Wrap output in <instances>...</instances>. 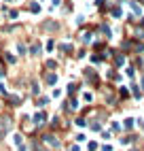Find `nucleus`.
Segmentation results:
<instances>
[{"label":"nucleus","mask_w":144,"mask_h":151,"mask_svg":"<svg viewBox=\"0 0 144 151\" xmlns=\"http://www.w3.org/2000/svg\"><path fill=\"white\" fill-rule=\"evenodd\" d=\"M123 126H125L127 130H131V126H133V119H125V124H123Z\"/></svg>","instance_id":"b1692460"},{"label":"nucleus","mask_w":144,"mask_h":151,"mask_svg":"<svg viewBox=\"0 0 144 151\" xmlns=\"http://www.w3.org/2000/svg\"><path fill=\"white\" fill-rule=\"evenodd\" d=\"M136 38H142V41H144V26H138L136 28Z\"/></svg>","instance_id":"f3484780"},{"label":"nucleus","mask_w":144,"mask_h":151,"mask_svg":"<svg viewBox=\"0 0 144 151\" xmlns=\"http://www.w3.org/2000/svg\"><path fill=\"white\" fill-rule=\"evenodd\" d=\"M28 11H30V13H34V15H36V13H40V4L36 2V0H30V4H28Z\"/></svg>","instance_id":"6e6552de"},{"label":"nucleus","mask_w":144,"mask_h":151,"mask_svg":"<svg viewBox=\"0 0 144 151\" xmlns=\"http://www.w3.org/2000/svg\"><path fill=\"white\" fill-rule=\"evenodd\" d=\"M131 92H133V96H136V98L142 96V92H140V87H138V85H131Z\"/></svg>","instance_id":"5701e85b"},{"label":"nucleus","mask_w":144,"mask_h":151,"mask_svg":"<svg viewBox=\"0 0 144 151\" xmlns=\"http://www.w3.org/2000/svg\"><path fill=\"white\" fill-rule=\"evenodd\" d=\"M0 94H4V96H6V87H4V83H0Z\"/></svg>","instance_id":"7c9ffc66"},{"label":"nucleus","mask_w":144,"mask_h":151,"mask_svg":"<svg viewBox=\"0 0 144 151\" xmlns=\"http://www.w3.org/2000/svg\"><path fill=\"white\" fill-rule=\"evenodd\" d=\"M40 51H43V47H40V43H32V47H30V55H40Z\"/></svg>","instance_id":"1a4fd4ad"},{"label":"nucleus","mask_w":144,"mask_h":151,"mask_svg":"<svg viewBox=\"0 0 144 151\" xmlns=\"http://www.w3.org/2000/svg\"><path fill=\"white\" fill-rule=\"evenodd\" d=\"M76 89H78V85H76V83H68V89H66V92H68V94L72 96V94L76 92Z\"/></svg>","instance_id":"6ab92c4d"},{"label":"nucleus","mask_w":144,"mask_h":151,"mask_svg":"<svg viewBox=\"0 0 144 151\" xmlns=\"http://www.w3.org/2000/svg\"><path fill=\"white\" fill-rule=\"evenodd\" d=\"M98 149V143H89V151H96Z\"/></svg>","instance_id":"c756f323"},{"label":"nucleus","mask_w":144,"mask_h":151,"mask_svg":"<svg viewBox=\"0 0 144 151\" xmlns=\"http://www.w3.org/2000/svg\"><path fill=\"white\" fill-rule=\"evenodd\" d=\"M19 102H21V98H19V96H15V94L9 96V104H11V106H17Z\"/></svg>","instance_id":"4468645a"},{"label":"nucleus","mask_w":144,"mask_h":151,"mask_svg":"<svg viewBox=\"0 0 144 151\" xmlns=\"http://www.w3.org/2000/svg\"><path fill=\"white\" fill-rule=\"evenodd\" d=\"M45 68H47V70H55V68H57V62H55V60H47V62H45Z\"/></svg>","instance_id":"2eb2a0df"},{"label":"nucleus","mask_w":144,"mask_h":151,"mask_svg":"<svg viewBox=\"0 0 144 151\" xmlns=\"http://www.w3.org/2000/svg\"><path fill=\"white\" fill-rule=\"evenodd\" d=\"M4 60H6V62H9V64H15V62H17V58H15L13 53H6V51L2 53V62H4Z\"/></svg>","instance_id":"ddd939ff"},{"label":"nucleus","mask_w":144,"mask_h":151,"mask_svg":"<svg viewBox=\"0 0 144 151\" xmlns=\"http://www.w3.org/2000/svg\"><path fill=\"white\" fill-rule=\"evenodd\" d=\"M133 75H136V68L129 66V68H127V77H133Z\"/></svg>","instance_id":"a878e982"},{"label":"nucleus","mask_w":144,"mask_h":151,"mask_svg":"<svg viewBox=\"0 0 144 151\" xmlns=\"http://www.w3.org/2000/svg\"><path fill=\"white\" fill-rule=\"evenodd\" d=\"M102 151H112V147H110V145H104V147H102Z\"/></svg>","instance_id":"2f4dec72"},{"label":"nucleus","mask_w":144,"mask_h":151,"mask_svg":"<svg viewBox=\"0 0 144 151\" xmlns=\"http://www.w3.org/2000/svg\"><path fill=\"white\" fill-rule=\"evenodd\" d=\"M83 100H85V102H93V94H91V92H85V94H83Z\"/></svg>","instance_id":"aec40b11"},{"label":"nucleus","mask_w":144,"mask_h":151,"mask_svg":"<svg viewBox=\"0 0 144 151\" xmlns=\"http://www.w3.org/2000/svg\"><path fill=\"white\" fill-rule=\"evenodd\" d=\"M45 83H47V85H55V83H57V73L47 70V73H45Z\"/></svg>","instance_id":"20e7f679"},{"label":"nucleus","mask_w":144,"mask_h":151,"mask_svg":"<svg viewBox=\"0 0 144 151\" xmlns=\"http://www.w3.org/2000/svg\"><path fill=\"white\" fill-rule=\"evenodd\" d=\"M127 4L131 9L133 17H142V4H140V0H127Z\"/></svg>","instance_id":"f257e3e1"},{"label":"nucleus","mask_w":144,"mask_h":151,"mask_svg":"<svg viewBox=\"0 0 144 151\" xmlns=\"http://www.w3.org/2000/svg\"><path fill=\"white\" fill-rule=\"evenodd\" d=\"M112 62H115V66H117V68H121L123 64H125V53L115 51V55H112Z\"/></svg>","instance_id":"39448f33"},{"label":"nucleus","mask_w":144,"mask_h":151,"mask_svg":"<svg viewBox=\"0 0 144 151\" xmlns=\"http://www.w3.org/2000/svg\"><path fill=\"white\" fill-rule=\"evenodd\" d=\"M59 51L64 53V55H72V51H74V47H72L70 43H61V45H59Z\"/></svg>","instance_id":"423d86ee"},{"label":"nucleus","mask_w":144,"mask_h":151,"mask_svg":"<svg viewBox=\"0 0 144 151\" xmlns=\"http://www.w3.org/2000/svg\"><path fill=\"white\" fill-rule=\"evenodd\" d=\"M119 96H121L123 100H125V98H129V89H127V87H121V89H119Z\"/></svg>","instance_id":"a211bd4d"},{"label":"nucleus","mask_w":144,"mask_h":151,"mask_svg":"<svg viewBox=\"0 0 144 151\" xmlns=\"http://www.w3.org/2000/svg\"><path fill=\"white\" fill-rule=\"evenodd\" d=\"M51 2H53V4H51V9H55V6H59V4H61V0H51Z\"/></svg>","instance_id":"cd10ccee"},{"label":"nucleus","mask_w":144,"mask_h":151,"mask_svg":"<svg viewBox=\"0 0 144 151\" xmlns=\"http://www.w3.org/2000/svg\"><path fill=\"white\" fill-rule=\"evenodd\" d=\"M47 102H49V100H47V98H40V100H38V106H45Z\"/></svg>","instance_id":"bb28decb"},{"label":"nucleus","mask_w":144,"mask_h":151,"mask_svg":"<svg viewBox=\"0 0 144 151\" xmlns=\"http://www.w3.org/2000/svg\"><path fill=\"white\" fill-rule=\"evenodd\" d=\"M43 138H45V140H47V143H49V145H51V147H57V145H59V140H57V138H55V136H51V134H45V136H43Z\"/></svg>","instance_id":"9b49d317"},{"label":"nucleus","mask_w":144,"mask_h":151,"mask_svg":"<svg viewBox=\"0 0 144 151\" xmlns=\"http://www.w3.org/2000/svg\"><path fill=\"white\" fill-rule=\"evenodd\" d=\"M40 30H47V32H53V30H57V24H55V22H45L43 26H40Z\"/></svg>","instance_id":"9d476101"},{"label":"nucleus","mask_w":144,"mask_h":151,"mask_svg":"<svg viewBox=\"0 0 144 151\" xmlns=\"http://www.w3.org/2000/svg\"><path fill=\"white\" fill-rule=\"evenodd\" d=\"M45 119H47V117H45V113L40 111V113H36V115H34V124H36V126H40V124H45Z\"/></svg>","instance_id":"f8f14e48"},{"label":"nucleus","mask_w":144,"mask_h":151,"mask_svg":"<svg viewBox=\"0 0 144 151\" xmlns=\"http://www.w3.org/2000/svg\"><path fill=\"white\" fill-rule=\"evenodd\" d=\"M32 92H34V94H38V92H40V87H38L36 83H32Z\"/></svg>","instance_id":"c85d7f7f"},{"label":"nucleus","mask_w":144,"mask_h":151,"mask_svg":"<svg viewBox=\"0 0 144 151\" xmlns=\"http://www.w3.org/2000/svg\"><path fill=\"white\" fill-rule=\"evenodd\" d=\"M91 38H93V30H85V32H81V41H83L85 45L91 43Z\"/></svg>","instance_id":"0eeeda50"},{"label":"nucleus","mask_w":144,"mask_h":151,"mask_svg":"<svg viewBox=\"0 0 144 151\" xmlns=\"http://www.w3.org/2000/svg\"><path fill=\"white\" fill-rule=\"evenodd\" d=\"M83 75H85V79H87L89 83H93V85H98V83H100V79H98V73H96L93 68H85V73H83Z\"/></svg>","instance_id":"f03ea898"},{"label":"nucleus","mask_w":144,"mask_h":151,"mask_svg":"<svg viewBox=\"0 0 144 151\" xmlns=\"http://www.w3.org/2000/svg\"><path fill=\"white\" fill-rule=\"evenodd\" d=\"M98 30H100V34L104 36L106 41H108V38H112V30H110V26H108V24H100V26H98Z\"/></svg>","instance_id":"7ed1b4c3"},{"label":"nucleus","mask_w":144,"mask_h":151,"mask_svg":"<svg viewBox=\"0 0 144 151\" xmlns=\"http://www.w3.org/2000/svg\"><path fill=\"white\" fill-rule=\"evenodd\" d=\"M133 151H138V149H133Z\"/></svg>","instance_id":"72a5a7b5"},{"label":"nucleus","mask_w":144,"mask_h":151,"mask_svg":"<svg viewBox=\"0 0 144 151\" xmlns=\"http://www.w3.org/2000/svg\"><path fill=\"white\" fill-rule=\"evenodd\" d=\"M17 53H19V55H26V53H28V49H26L24 43H17Z\"/></svg>","instance_id":"dca6fc26"},{"label":"nucleus","mask_w":144,"mask_h":151,"mask_svg":"<svg viewBox=\"0 0 144 151\" xmlns=\"http://www.w3.org/2000/svg\"><path fill=\"white\" fill-rule=\"evenodd\" d=\"M106 4H108V0H96V6L100 9V11H102V9H104Z\"/></svg>","instance_id":"4be33fe9"},{"label":"nucleus","mask_w":144,"mask_h":151,"mask_svg":"<svg viewBox=\"0 0 144 151\" xmlns=\"http://www.w3.org/2000/svg\"><path fill=\"white\" fill-rule=\"evenodd\" d=\"M53 49H55V41L49 38V41H47V51H53Z\"/></svg>","instance_id":"412c9836"},{"label":"nucleus","mask_w":144,"mask_h":151,"mask_svg":"<svg viewBox=\"0 0 144 151\" xmlns=\"http://www.w3.org/2000/svg\"><path fill=\"white\" fill-rule=\"evenodd\" d=\"M83 24H85V17L78 15V17H76V26H83Z\"/></svg>","instance_id":"393cba45"},{"label":"nucleus","mask_w":144,"mask_h":151,"mask_svg":"<svg viewBox=\"0 0 144 151\" xmlns=\"http://www.w3.org/2000/svg\"><path fill=\"white\" fill-rule=\"evenodd\" d=\"M140 4H142V9H144V0H140Z\"/></svg>","instance_id":"473e14b6"}]
</instances>
